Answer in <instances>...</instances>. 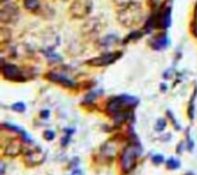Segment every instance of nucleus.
Returning a JSON list of instances; mask_svg holds the SVG:
<instances>
[{
  "label": "nucleus",
  "instance_id": "4468645a",
  "mask_svg": "<svg viewBox=\"0 0 197 175\" xmlns=\"http://www.w3.org/2000/svg\"><path fill=\"white\" fill-rule=\"evenodd\" d=\"M168 167L169 168H178V167H180V162H178V160H176V159H170L169 162H168Z\"/></svg>",
  "mask_w": 197,
  "mask_h": 175
},
{
  "label": "nucleus",
  "instance_id": "20e7f679",
  "mask_svg": "<svg viewBox=\"0 0 197 175\" xmlns=\"http://www.w3.org/2000/svg\"><path fill=\"white\" fill-rule=\"evenodd\" d=\"M19 8L14 3H4L0 10V22L3 24H12L18 20Z\"/></svg>",
  "mask_w": 197,
  "mask_h": 175
},
{
  "label": "nucleus",
  "instance_id": "f3484780",
  "mask_svg": "<svg viewBox=\"0 0 197 175\" xmlns=\"http://www.w3.org/2000/svg\"><path fill=\"white\" fill-rule=\"evenodd\" d=\"M153 162H154V163H157V164L162 163V162H163V156L162 155H155L154 158H153Z\"/></svg>",
  "mask_w": 197,
  "mask_h": 175
},
{
  "label": "nucleus",
  "instance_id": "2eb2a0df",
  "mask_svg": "<svg viewBox=\"0 0 197 175\" xmlns=\"http://www.w3.org/2000/svg\"><path fill=\"white\" fill-rule=\"evenodd\" d=\"M12 109L18 111V112H23L24 111V104H23V102H18V104L12 105Z\"/></svg>",
  "mask_w": 197,
  "mask_h": 175
},
{
  "label": "nucleus",
  "instance_id": "f03ea898",
  "mask_svg": "<svg viewBox=\"0 0 197 175\" xmlns=\"http://www.w3.org/2000/svg\"><path fill=\"white\" fill-rule=\"evenodd\" d=\"M138 155H139V148L138 147L130 146L123 150L122 156H120V166H122V170L124 172H131L135 168Z\"/></svg>",
  "mask_w": 197,
  "mask_h": 175
},
{
  "label": "nucleus",
  "instance_id": "a211bd4d",
  "mask_svg": "<svg viewBox=\"0 0 197 175\" xmlns=\"http://www.w3.org/2000/svg\"><path fill=\"white\" fill-rule=\"evenodd\" d=\"M193 33H194V35L197 37V24H196V27H194V31H193Z\"/></svg>",
  "mask_w": 197,
  "mask_h": 175
},
{
  "label": "nucleus",
  "instance_id": "f8f14e48",
  "mask_svg": "<svg viewBox=\"0 0 197 175\" xmlns=\"http://www.w3.org/2000/svg\"><path fill=\"white\" fill-rule=\"evenodd\" d=\"M118 40H119L118 37H115V35H108V37L100 39L98 44H100V46H103V47H109V46H112V44L118 43Z\"/></svg>",
  "mask_w": 197,
  "mask_h": 175
},
{
  "label": "nucleus",
  "instance_id": "dca6fc26",
  "mask_svg": "<svg viewBox=\"0 0 197 175\" xmlns=\"http://www.w3.org/2000/svg\"><path fill=\"white\" fill-rule=\"evenodd\" d=\"M54 136H56V133L53 132V131H46V132H45V137H46L47 140H53Z\"/></svg>",
  "mask_w": 197,
  "mask_h": 175
},
{
  "label": "nucleus",
  "instance_id": "423d86ee",
  "mask_svg": "<svg viewBox=\"0 0 197 175\" xmlns=\"http://www.w3.org/2000/svg\"><path fill=\"white\" fill-rule=\"evenodd\" d=\"M43 160H45V152L39 147H34V148H30V150H26L24 162L27 166H30V167L41 164Z\"/></svg>",
  "mask_w": 197,
  "mask_h": 175
},
{
  "label": "nucleus",
  "instance_id": "ddd939ff",
  "mask_svg": "<svg viewBox=\"0 0 197 175\" xmlns=\"http://www.w3.org/2000/svg\"><path fill=\"white\" fill-rule=\"evenodd\" d=\"M114 4L118 8H123V7H127L130 4H134V3H139V0H112Z\"/></svg>",
  "mask_w": 197,
  "mask_h": 175
},
{
  "label": "nucleus",
  "instance_id": "39448f33",
  "mask_svg": "<svg viewBox=\"0 0 197 175\" xmlns=\"http://www.w3.org/2000/svg\"><path fill=\"white\" fill-rule=\"evenodd\" d=\"M105 27V22L103 18H87V22L83 24L81 31L84 35H95L98 34Z\"/></svg>",
  "mask_w": 197,
  "mask_h": 175
},
{
  "label": "nucleus",
  "instance_id": "f257e3e1",
  "mask_svg": "<svg viewBox=\"0 0 197 175\" xmlns=\"http://www.w3.org/2000/svg\"><path fill=\"white\" fill-rule=\"evenodd\" d=\"M116 19L123 27L127 28H135L145 19V10L141 3H134L127 7L119 8L116 13Z\"/></svg>",
  "mask_w": 197,
  "mask_h": 175
},
{
  "label": "nucleus",
  "instance_id": "0eeeda50",
  "mask_svg": "<svg viewBox=\"0 0 197 175\" xmlns=\"http://www.w3.org/2000/svg\"><path fill=\"white\" fill-rule=\"evenodd\" d=\"M119 57H120V53H105L100 57L89 59L88 65H91V66H107V65L114 64Z\"/></svg>",
  "mask_w": 197,
  "mask_h": 175
},
{
  "label": "nucleus",
  "instance_id": "7ed1b4c3",
  "mask_svg": "<svg viewBox=\"0 0 197 175\" xmlns=\"http://www.w3.org/2000/svg\"><path fill=\"white\" fill-rule=\"evenodd\" d=\"M92 12L91 0H73L69 7V15L73 19H87Z\"/></svg>",
  "mask_w": 197,
  "mask_h": 175
},
{
  "label": "nucleus",
  "instance_id": "6ab92c4d",
  "mask_svg": "<svg viewBox=\"0 0 197 175\" xmlns=\"http://www.w3.org/2000/svg\"><path fill=\"white\" fill-rule=\"evenodd\" d=\"M2 2H3V3H4V2H7V0H2Z\"/></svg>",
  "mask_w": 197,
  "mask_h": 175
},
{
  "label": "nucleus",
  "instance_id": "6e6552de",
  "mask_svg": "<svg viewBox=\"0 0 197 175\" xmlns=\"http://www.w3.org/2000/svg\"><path fill=\"white\" fill-rule=\"evenodd\" d=\"M23 150V146H22V140L19 139H12L4 146V155L10 156V158H15L18 156Z\"/></svg>",
  "mask_w": 197,
  "mask_h": 175
},
{
  "label": "nucleus",
  "instance_id": "1a4fd4ad",
  "mask_svg": "<svg viewBox=\"0 0 197 175\" xmlns=\"http://www.w3.org/2000/svg\"><path fill=\"white\" fill-rule=\"evenodd\" d=\"M3 75L6 77L7 80H11V81H20L22 80V73L19 70V67H16L15 65H3Z\"/></svg>",
  "mask_w": 197,
  "mask_h": 175
},
{
  "label": "nucleus",
  "instance_id": "9b49d317",
  "mask_svg": "<svg viewBox=\"0 0 197 175\" xmlns=\"http://www.w3.org/2000/svg\"><path fill=\"white\" fill-rule=\"evenodd\" d=\"M168 44V40H166V37H163V35H159V37H157L153 42H151V47L155 49V50H161V49H163L165 46Z\"/></svg>",
  "mask_w": 197,
  "mask_h": 175
},
{
  "label": "nucleus",
  "instance_id": "9d476101",
  "mask_svg": "<svg viewBox=\"0 0 197 175\" xmlns=\"http://www.w3.org/2000/svg\"><path fill=\"white\" fill-rule=\"evenodd\" d=\"M101 155L104 159H112L115 156V147L112 146V142H108L107 144L101 148Z\"/></svg>",
  "mask_w": 197,
  "mask_h": 175
}]
</instances>
